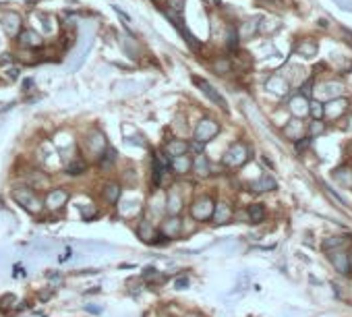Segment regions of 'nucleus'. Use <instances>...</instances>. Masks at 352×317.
Returning a JSON list of instances; mask_svg holds the SVG:
<instances>
[{
  "mask_svg": "<svg viewBox=\"0 0 352 317\" xmlns=\"http://www.w3.org/2000/svg\"><path fill=\"white\" fill-rule=\"evenodd\" d=\"M218 133H220V125L216 121L201 119L195 128V139H197V143H207V141H211Z\"/></svg>",
  "mask_w": 352,
  "mask_h": 317,
  "instance_id": "obj_1",
  "label": "nucleus"
},
{
  "mask_svg": "<svg viewBox=\"0 0 352 317\" xmlns=\"http://www.w3.org/2000/svg\"><path fill=\"white\" fill-rule=\"evenodd\" d=\"M166 17H168V19L172 21V25H174L176 29H178V33L182 35V38H184V42L189 44V46H191L193 50H199V48H201V44L197 42V38H195V35H193V33L189 31V27L184 25V23H182V19H180L178 15H174L172 10H166Z\"/></svg>",
  "mask_w": 352,
  "mask_h": 317,
  "instance_id": "obj_2",
  "label": "nucleus"
},
{
  "mask_svg": "<svg viewBox=\"0 0 352 317\" xmlns=\"http://www.w3.org/2000/svg\"><path fill=\"white\" fill-rule=\"evenodd\" d=\"M193 83L199 87V89H201L203 93H205V96L211 100V102H214V104H218L220 106V108L222 110H226L228 108V104H226V100L224 98H222L220 96V93H218V89H214V85H211V83H207V81L205 79H199V77H193Z\"/></svg>",
  "mask_w": 352,
  "mask_h": 317,
  "instance_id": "obj_3",
  "label": "nucleus"
},
{
  "mask_svg": "<svg viewBox=\"0 0 352 317\" xmlns=\"http://www.w3.org/2000/svg\"><path fill=\"white\" fill-rule=\"evenodd\" d=\"M249 154V149H246L244 143H234L230 149H228V154L224 158V164H228V166H240V164L246 162V156Z\"/></svg>",
  "mask_w": 352,
  "mask_h": 317,
  "instance_id": "obj_4",
  "label": "nucleus"
},
{
  "mask_svg": "<svg viewBox=\"0 0 352 317\" xmlns=\"http://www.w3.org/2000/svg\"><path fill=\"white\" fill-rule=\"evenodd\" d=\"M15 199H17V201H19L23 207H25L27 211H31V214H38V211L42 209V205H40V201H38V197H35V193L29 191V189L15 191Z\"/></svg>",
  "mask_w": 352,
  "mask_h": 317,
  "instance_id": "obj_5",
  "label": "nucleus"
},
{
  "mask_svg": "<svg viewBox=\"0 0 352 317\" xmlns=\"http://www.w3.org/2000/svg\"><path fill=\"white\" fill-rule=\"evenodd\" d=\"M17 40L23 48H42V44H44L42 38L33 29H21L17 33Z\"/></svg>",
  "mask_w": 352,
  "mask_h": 317,
  "instance_id": "obj_6",
  "label": "nucleus"
},
{
  "mask_svg": "<svg viewBox=\"0 0 352 317\" xmlns=\"http://www.w3.org/2000/svg\"><path fill=\"white\" fill-rule=\"evenodd\" d=\"M2 27H4V31L8 33V35H15L21 31V17L17 15V13H4L2 15Z\"/></svg>",
  "mask_w": 352,
  "mask_h": 317,
  "instance_id": "obj_7",
  "label": "nucleus"
},
{
  "mask_svg": "<svg viewBox=\"0 0 352 317\" xmlns=\"http://www.w3.org/2000/svg\"><path fill=\"white\" fill-rule=\"evenodd\" d=\"M168 166L176 172V174H186L191 170V166H193V162L189 160V156L186 154H182V156H174V158H170V164Z\"/></svg>",
  "mask_w": 352,
  "mask_h": 317,
  "instance_id": "obj_8",
  "label": "nucleus"
},
{
  "mask_svg": "<svg viewBox=\"0 0 352 317\" xmlns=\"http://www.w3.org/2000/svg\"><path fill=\"white\" fill-rule=\"evenodd\" d=\"M66 191L62 189H52V193H48V197H46V205H48L50 209H60L64 203H66Z\"/></svg>",
  "mask_w": 352,
  "mask_h": 317,
  "instance_id": "obj_9",
  "label": "nucleus"
},
{
  "mask_svg": "<svg viewBox=\"0 0 352 317\" xmlns=\"http://www.w3.org/2000/svg\"><path fill=\"white\" fill-rule=\"evenodd\" d=\"M191 211H193V216L197 220H207L211 216V201H209V199H201V201H197L193 205Z\"/></svg>",
  "mask_w": 352,
  "mask_h": 317,
  "instance_id": "obj_10",
  "label": "nucleus"
},
{
  "mask_svg": "<svg viewBox=\"0 0 352 317\" xmlns=\"http://www.w3.org/2000/svg\"><path fill=\"white\" fill-rule=\"evenodd\" d=\"M186 151H189V145H186L182 139H172V141H168V143H166V154L170 158L182 156V154H186Z\"/></svg>",
  "mask_w": 352,
  "mask_h": 317,
  "instance_id": "obj_11",
  "label": "nucleus"
},
{
  "mask_svg": "<svg viewBox=\"0 0 352 317\" xmlns=\"http://www.w3.org/2000/svg\"><path fill=\"white\" fill-rule=\"evenodd\" d=\"M104 197L108 203H118L120 199V185L118 183H108L104 189Z\"/></svg>",
  "mask_w": 352,
  "mask_h": 317,
  "instance_id": "obj_12",
  "label": "nucleus"
},
{
  "mask_svg": "<svg viewBox=\"0 0 352 317\" xmlns=\"http://www.w3.org/2000/svg\"><path fill=\"white\" fill-rule=\"evenodd\" d=\"M191 168H195V172L197 174H209V162H207V158L203 156V154H199L195 160H193V166Z\"/></svg>",
  "mask_w": 352,
  "mask_h": 317,
  "instance_id": "obj_13",
  "label": "nucleus"
},
{
  "mask_svg": "<svg viewBox=\"0 0 352 317\" xmlns=\"http://www.w3.org/2000/svg\"><path fill=\"white\" fill-rule=\"evenodd\" d=\"M104 135L102 133H98V131H93L91 135H89V139H87V147L89 149H98L100 154H102V147H104Z\"/></svg>",
  "mask_w": 352,
  "mask_h": 317,
  "instance_id": "obj_14",
  "label": "nucleus"
},
{
  "mask_svg": "<svg viewBox=\"0 0 352 317\" xmlns=\"http://www.w3.org/2000/svg\"><path fill=\"white\" fill-rule=\"evenodd\" d=\"M87 170V164L83 160H75V162H70L68 166H66V172L70 176H79V174H83Z\"/></svg>",
  "mask_w": 352,
  "mask_h": 317,
  "instance_id": "obj_15",
  "label": "nucleus"
},
{
  "mask_svg": "<svg viewBox=\"0 0 352 317\" xmlns=\"http://www.w3.org/2000/svg\"><path fill=\"white\" fill-rule=\"evenodd\" d=\"M253 189L255 191H272V189H276V183H274V179H267V176H263L261 181L253 183Z\"/></svg>",
  "mask_w": 352,
  "mask_h": 317,
  "instance_id": "obj_16",
  "label": "nucleus"
},
{
  "mask_svg": "<svg viewBox=\"0 0 352 317\" xmlns=\"http://www.w3.org/2000/svg\"><path fill=\"white\" fill-rule=\"evenodd\" d=\"M249 218H251V222H261V220L265 218V209H263V205H259V203L251 205V207H249Z\"/></svg>",
  "mask_w": 352,
  "mask_h": 317,
  "instance_id": "obj_17",
  "label": "nucleus"
},
{
  "mask_svg": "<svg viewBox=\"0 0 352 317\" xmlns=\"http://www.w3.org/2000/svg\"><path fill=\"white\" fill-rule=\"evenodd\" d=\"M238 40H240L238 31L234 29V27H228V48L230 50H236L238 48Z\"/></svg>",
  "mask_w": 352,
  "mask_h": 317,
  "instance_id": "obj_18",
  "label": "nucleus"
},
{
  "mask_svg": "<svg viewBox=\"0 0 352 317\" xmlns=\"http://www.w3.org/2000/svg\"><path fill=\"white\" fill-rule=\"evenodd\" d=\"M178 228H180V224H178V220H176V218H170V220L164 222V230H166L168 237H170V234L178 232Z\"/></svg>",
  "mask_w": 352,
  "mask_h": 317,
  "instance_id": "obj_19",
  "label": "nucleus"
},
{
  "mask_svg": "<svg viewBox=\"0 0 352 317\" xmlns=\"http://www.w3.org/2000/svg\"><path fill=\"white\" fill-rule=\"evenodd\" d=\"M330 259L336 263V267L340 269V272H348V259H346V255L342 253V259H340V257H336V255H330Z\"/></svg>",
  "mask_w": 352,
  "mask_h": 317,
  "instance_id": "obj_20",
  "label": "nucleus"
},
{
  "mask_svg": "<svg viewBox=\"0 0 352 317\" xmlns=\"http://www.w3.org/2000/svg\"><path fill=\"white\" fill-rule=\"evenodd\" d=\"M296 52H300L302 56H313L317 52V44H300L296 46Z\"/></svg>",
  "mask_w": 352,
  "mask_h": 317,
  "instance_id": "obj_21",
  "label": "nucleus"
},
{
  "mask_svg": "<svg viewBox=\"0 0 352 317\" xmlns=\"http://www.w3.org/2000/svg\"><path fill=\"white\" fill-rule=\"evenodd\" d=\"M228 216H230V209L222 203V205H218V209H216V220L220 222V224H224V222L228 220Z\"/></svg>",
  "mask_w": 352,
  "mask_h": 317,
  "instance_id": "obj_22",
  "label": "nucleus"
},
{
  "mask_svg": "<svg viewBox=\"0 0 352 317\" xmlns=\"http://www.w3.org/2000/svg\"><path fill=\"white\" fill-rule=\"evenodd\" d=\"M116 160V154H114V149H106V154L100 158V164L102 166H108V164H112Z\"/></svg>",
  "mask_w": 352,
  "mask_h": 317,
  "instance_id": "obj_23",
  "label": "nucleus"
},
{
  "mask_svg": "<svg viewBox=\"0 0 352 317\" xmlns=\"http://www.w3.org/2000/svg\"><path fill=\"white\" fill-rule=\"evenodd\" d=\"M214 68L218 70V73H230V63L228 61H224V58H222V61H216V64H214Z\"/></svg>",
  "mask_w": 352,
  "mask_h": 317,
  "instance_id": "obj_24",
  "label": "nucleus"
},
{
  "mask_svg": "<svg viewBox=\"0 0 352 317\" xmlns=\"http://www.w3.org/2000/svg\"><path fill=\"white\" fill-rule=\"evenodd\" d=\"M311 112H313L315 119H321V114H323L321 104H319V102H313V104H311Z\"/></svg>",
  "mask_w": 352,
  "mask_h": 317,
  "instance_id": "obj_25",
  "label": "nucleus"
},
{
  "mask_svg": "<svg viewBox=\"0 0 352 317\" xmlns=\"http://www.w3.org/2000/svg\"><path fill=\"white\" fill-rule=\"evenodd\" d=\"M307 145H311V137H309V139H304V141H298V143H296L298 149H304Z\"/></svg>",
  "mask_w": 352,
  "mask_h": 317,
  "instance_id": "obj_26",
  "label": "nucleus"
},
{
  "mask_svg": "<svg viewBox=\"0 0 352 317\" xmlns=\"http://www.w3.org/2000/svg\"><path fill=\"white\" fill-rule=\"evenodd\" d=\"M309 93H311V81L304 83V87H302V96H309Z\"/></svg>",
  "mask_w": 352,
  "mask_h": 317,
  "instance_id": "obj_27",
  "label": "nucleus"
},
{
  "mask_svg": "<svg viewBox=\"0 0 352 317\" xmlns=\"http://www.w3.org/2000/svg\"><path fill=\"white\" fill-rule=\"evenodd\" d=\"M186 284H189V282H186V278H184V280L180 278L178 282H176V288H182V286H186Z\"/></svg>",
  "mask_w": 352,
  "mask_h": 317,
  "instance_id": "obj_28",
  "label": "nucleus"
}]
</instances>
